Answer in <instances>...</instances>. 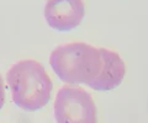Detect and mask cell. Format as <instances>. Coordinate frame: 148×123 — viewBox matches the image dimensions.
Wrapping results in <instances>:
<instances>
[{
  "mask_svg": "<svg viewBox=\"0 0 148 123\" xmlns=\"http://www.w3.org/2000/svg\"><path fill=\"white\" fill-rule=\"evenodd\" d=\"M57 123H98V110L91 95L78 86L59 89L53 105Z\"/></svg>",
  "mask_w": 148,
  "mask_h": 123,
  "instance_id": "obj_3",
  "label": "cell"
},
{
  "mask_svg": "<svg viewBox=\"0 0 148 123\" xmlns=\"http://www.w3.org/2000/svg\"><path fill=\"white\" fill-rule=\"evenodd\" d=\"M56 75L69 85H88L101 70L100 48L85 42H68L56 47L49 56Z\"/></svg>",
  "mask_w": 148,
  "mask_h": 123,
  "instance_id": "obj_2",
  "label": "cell"
},
{
  "mask_svg": "<svg viewBox=\"0 0 148 123\" xmlns=\"http://www.w3.org/2000/svg\"><path fill=\"white\" fill-rule=\"evenodd\" d=\"M6 85L18 108L38 111L49 102L53 84L43 65L35 59H22L6 71Z\"/></svg>",
  "mask_w": 148,
  "mask_h": 123,
  "instance_id": "obj_1",
  "label": "cell"
},
{
  "mask_svg": "<svg viewBox=\"0 0 148 123\" xmlns=\"http://www.w3.org/2000/svg\"><path fill=\"white\" fill-rule=\"evenodd\" d=\"M5 100H6V95H5V83H4V78L0 74V110L4 107L5 105Z\"/></svg>",
  "mask_w": 148,
  "mask_h": 123,
  "instance_id": "obj_6",
  "label": "cell"
},
{
  "mask_svg": "<svg viewBox=\"0 0 148 123\" xmlns=\"http://www.w3.org/2000/svg\"><path fill=\"white\" fill-rule=\"evenodd\" d=\"M99 48L103 59L101 70L89 84V88L96 91H110L121 85L126 75V65L117 52L109 48Z\"/></svg>",
  "mask_w": 148,
  "mask_h": 123,
  "instance_id": "obj_5",
  "label": "cell"
},
{
  "mask_svg": "<svg viewBox=\"0 0 148 123\" xmlns=\"http://www.w3.org/2000/svg\"><path fill=\"white\" fill-rule=\"evenodd\" d=\"M43 16L51 29L61 32L72 31L82 24L85 16L84 0H47Z\"/></svg>",
  "mask_w": 148,
  "mask_h": 123,
  "instance_id": "obj_4",
  "label": "cell"
}]
</instances>
